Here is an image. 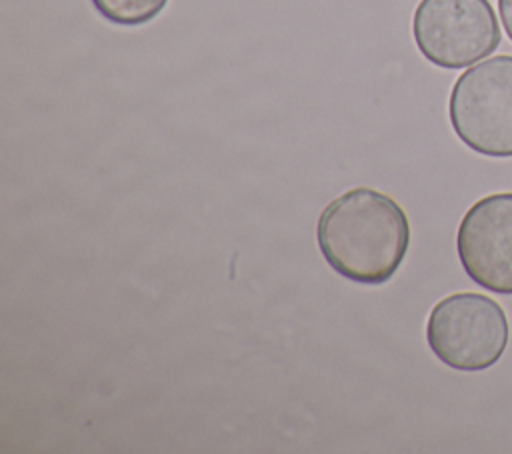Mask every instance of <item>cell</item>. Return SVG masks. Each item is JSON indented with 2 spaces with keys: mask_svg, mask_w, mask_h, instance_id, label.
Returning a JSON list of instances; mask_svg holds the SVG:
<instances>
[{
  "mask_svg": "<svg viewBox=\"0 0 512 454\" xmlns=\"http://www.w3.org/2000/svg\"><path fill=\"white\" fill-rule=\"evenodd\" d=\"M326 264L354 284L380 286L400 268L410 246V222L388 194L356 186L334 198L316 224Z\"/></svg>",
  "mask_w": 512,
  "mask_h": 454,
  "instance_id": "obj_1",
  "label": "cell"
},
{
  "mask_svg": "<svg viewBox=\"0 0 512 454\" xmlns=\"http://www.w3.org/2000/svg\"><path fill=\"white\" fill-rule=\"evenodd\" d=\"M510 338L504 308L480 292H454L438 300L426 320L432 354L452 370L480 372L494 366Z\"/></svg>",
  "mask_w": 512,
  "mask_h": 454,
  "instance_id": "obj_2",
  "label": "cell"
},
{
  "mask_svg": "<svg viewBox=\"0 0 512 454\" xmlns=\"http://www.w3.org/2000/svg\"><path fill=\"white\" fill-rule=\"evenodd\" d=\"M458 140L488 158L512 156V56L500 54L464 70L448 98Z\"/></svg>",
  "mask_w": 512,
  "mask_h": 454,
  "instance_id": "obj_3",
  "label": "cell"
},
{
  "mask_svg": "<svg viewBox=\"0 0 512 454\" xmlns=\"http://www.w3.org/2000/svg\"><path fill=\"white\" fill-rule=\"evenodd\" d=\"M412 36L418 52L446 70L488 58L502 40L488 0H420L412 16Z\"/></svg>",
  "mask_w": 512,
  "mask_h": 454,
  "instance_id": "obj_4",
  "label": "cell"
},
{
  "mask_svg": "<svg viewBox=\"0 0 512 454\" xmlns=\"http://www.w3.org/2000/svg\"><path fill=\"white\" fill-rule=\"evenodd\" d=\"M456 254L474 284L494 294H512V192L488 194L464 212Z\"/></svg>",
  "mask_w": 512,
  "mask_h": 454,
  "instance_id": "obj_5",
  "label": "cell"
},
{
  "mask_svg": "<svg viewBox=\"0 0 512 454\" xmlns=\"http://www.w3.org/2000/svg\"><path fill=\"white\" fill-rule=\"evenodd\" d=\"M94 10L116 26H142L154 20L168 0H90Z\"/></svg>",
  "mask_w": 512,
  "mask_h": 454,
  "instance_id": "obj_6",
  "label": "cell"
},
{
  "mask_svg": "<svg viewBox=\"0 0 512 454\" xmlns=\"http://www.w3.org/2000/svg\"><path fill=\"white\" fill-rule=\"evenodd\" d=\"M498 12L504 24V32L512 40V0H498Z\"/></svg>",
  "mask_w": 512,
  "mask_h": 454,
  "instance_id": "obj_7",
  "label": "cell"
}]
</instances>
